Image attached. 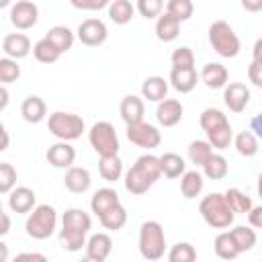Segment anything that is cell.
Returning a JSON list of instances; mask_svg holds the SVG:
<instances>
[{
    "mask_svg": "<svg viewBox=\"0 0 262 262\" xmlns=\"http://www.w3.org/2000/svg\"><path fill=\"white\" fill-rule=\"evenodd\" d=\"M119 113H121V119L127 125H135V123H141L143 121L145 104H143V100L139 96L127 94V96H123V100L119 104Z\"/></svg>",
    "mask_w": 262,
    "mask_h": 262,
    "instance_id": "16",
    "label": "cell"
},
{
    "mask_svg": "<svg viewBox=\"0 0 262 262\" xmlns=\"http://www.w3.org/2000/svg\"><path fill=\"white\" fill-rule=\"evenodd\" d=\"M227 172H229V164L221 154H213V158L203 166V174L209 180H221L227 176Z\"/></svg>",
    "mask_w": 262,
    "mask_h": 262,
    "instance_id": "38",
    "label": "cell"
},
{
    "mask_svg": "<svg viewBox=\"0 0 262 262\" xmlns=\"http://www.w3.org/2000/svg\"><path fill=\"white\" fill-rule=\"evenodd\" d=\"M248 78H250V82H252L254 86L262 88V63L252 61V63L248 66Z\"/></svg>",
    "mask_w": 262,
    "mask_h": 262,
    "instance_id": "48",
    "label": "cell"
},
{
    "mask_svg": "<svg viewBox=\"0 0 262 262\" xmlns=\"http://www.w3.org/2000/svg\"><path fill=\"white\" fill-rule=\"evenodd\" d=\"M139 254L147 262H156L164 256L166 252V235L164 227L158 221H145L139 227Z\"/></svg>",
    "mask_w": 262,
    "mask_h": 262,
    "instance_id": "4",
    "label": "cell"
},
{
    "mask_svg": "<svg viewBox=\"0 0 262 262\" xmlns=\"http://www.w3.org/2000/svg\"><path fill=\"white\" fill-rule=\"evenodd\" d=\"M108 29L100 18H86L78 27V39L88 47H98L106 41Z\"/></svg>",
    "mask_w": 262,
    "mask_h": 262,
    "instance_id": "11",
    "label": "cell"
},
{
    "mask_svg": "<svg viewBox=\"0 0 262 262\" xmlns=\"http://www.w3.org/2000/svg\"><path fill=\"white\" fill-rule=\"evenodd\" d=\"M178 33H180V23L168 12L160 14V18L156 20V37L164 43H170L178 37Z\"/></svg>",
    "mask_w": 262,
    "mask_h": 262,
    "instance_id": "25",
    "label": "cell"
},
{
    "mask_svg": "<svg viewBox=\"0 0 262 262\" xmlns=\"http://www.w3.org/2000/svg\"><path fill=\"white\" fill-rule=\"evenodd\" d=\"M57 225V213L51 205H37L25 221V231L33 239H47L53 235Z\"/></svg>",
    "mask_w": 262,
    "mask_h": 262,
    "instance_id": "5",
    "label": "cell"
},
{
    "mask_svg": "<svg viewBox=\"0 0 262 262\" xmlns=\"http://www.w3.org/2000/svg\"><path fill=\"white\" fill-rule=\"evenodd\" d=\"M14 184H16V170L12 168V164L2 162L0 164V192L10 194L14 190Z\"/></svg>",
    "mask_w": 262,
    "mask_h": 262,
    "instance_id": "45",
    "label": "cell"
},
{
    "mask_svg": "<svg viewBox=\"0 0 262 262\" xmlns=\"http://www.w3.org/2000/svg\"><path fill=\"white\" fill-rule=\"evenodd\" d=\"M45 39L51 41L61 53L70 51L72 45H74V33H72L68 27H63V25H55V27H51V29L45 33Z\"/></svg>",
    "mask_w": 262,
    "mask_h": 262,
    "instance_id": "27",
    "label": "cell"
},
{
    "mask_svg": "<svg viewBox=\"0 0 262 262\" xmlns=\"http://www.w3.org/2000/svg\"><path fill=\"white\" fill-rule=\"evenodd\" d=\"M223 102L231 113H242L250 102V88L242 82H231L223 88Z\"/></svg>",
    "mask_w": 262,
    "mask_h": 262,
    "instance_id": "12",
    "label": "cell"
},
{
    "mask_svg": "<svg viewBox=\"0 0 262 262\" xmlns=\"http://www.w3.org/2000/svg\"><path fill=\"white\" fill-rule=\"evenodd\" d=\"M20 115H23V119H25L27 123L37 125V123H41V121L45 119L47 106H45V102H43L41 96L31 94V96H27V98L23 100V104H20Z\"/></svg>",
    "mask_w": 262,
    "mask_h": 262,
    "instance_id": "19",
    "label": "cell"
},
{
    "mask_svg": "<svg viewBox=\"0 0 262 262\" xmlns=\"http://www.w3.org/2000/svg\"><path fill=\"white\" fill-rule=\"evenodd\" d=\"M63 182H66V188H68L70 192L82 194V192H86V190L90 188V182H92V180H90V172H88L86 168L72 166V168L66 172Z\"/></svg>",
    "mask_w": 262,
    "mask_h": 262,
    "instance_id": "22",
    "label": "cell"
},
{
    "mask_svg": "<svg viewBox=\"0 0 262 262\" xmlns=\"http://www.w3.org/2000/svg\"><path fill=\"white\" fill-rule=\"evenodd\" d=\"M239 254L242 252H250L254 246H256V231L252 227H246V225H235L233 229H229Z\"/></svg>",
    "mask_w": 262,
    "mask_h": 262,
    "instance_id": "37",
    "label": "cell"
},
{
    "mask_svg": "<svg viewBox=\"0 0 262 262\" xmlns=\"http://www.w3.org/2000/svg\"><path fill=\"white\" fill-rule=\"evenodd\" d=\"M0 133H2V145H0V151H4V149H8V131L2 127Z\"/></svg>",
    "mask_w": 262,
    "mask_h": 262,
    "instance_id": "56",
    "label": "cell"
},
{
    "mask_svg": "<svg viewBox=\"0 0 262 262\" xmlns=\"http://www.w3.org/2000/svg\"><path fill=\"white\" fill-rule=\"evenodd\" d=\"M182 113H184V108L176 98H166V100H162L158 104L156 119H158V123L162 127H174V125H178L182 121Z\"/></svg>",
    "mask_w": 262,
    "mask_h": 262,
    "instance_id": "14",
    "label": "cell"
},
{
    "mask_svg": "<svg viewBox=\"0 0 262 262\" xmlns=\"http://www.w3.org/2000/svg\"><path fill=\"white\" fill-rule=\"evenodd\" d=\"M160 168H162V174L166 178H178L186 172L184 158L174 154V151H166L164 156H160Z\"/></svg>",
    "mask_w": 262,
    "mask_h": 262,
    "instance_id": "26",
    "label": "cell"
},
{
    "mask_svg": "<svg viewBox=\"0 0 262 262\" xmlns=\"http://www.w3.org/2000/svg\"><path fill=\"white\" fill-rule=\"evenodd\" d=\"M233 145H235V149H237V154L239 156H244V158H252V156H256L258 154V137L252 133V131H242V133H237L235 137H233Z\"/></svg>",
    "mask_w": 262,
    "mask_h": 262,
    "instance_id": "35",
    "label": "cell"
},
{
    "mask_svg": "<svg viewBox=\"0 0 262 262\" xmlns=\"http://www.w3.org/2000/svg\"><path fill=\"white\" fill-rule=\"evenodd\" d=\"M12 262H49V260L39 252H23V254H16Z\"/></svg>",
    "mask_w": 262,
    "mask_h": 262,
    "instance_id": "49",
    "label": "cell"
},
{
    "mask_svg": "<svg viewBox=\"0 0 262 262\" xmlns=\"http://www.w3.org/2000/svg\"><path fill=\"white\" fill-rule=\"evenodd\" d=\"M18 78H20V66L10 57H2L0 59V82H2V86L12 84Z\"/></svg>",
    "mask_w": 262,
    "mask_h": 262,
    "instance_id": "44",
    "label": "cell"
},
{
    "mask_svg": "<svg viewBox=\"0 0 262 262\" xmlns=\"http://www.w3.org/2000/svg\"><path fill=\"white\" fill-rule=\"evenodd\" d=\"M2 51L6 53V57L10 59H23L31 53V41L27 35L23 33H8L4 39H2Z\"/></svg>",
    "mask_w": 262,
    "mask_h": 262,
    "instance_id": "13",
    "label": "cell"
},
{
    "mask_svg": "<svg viewBox=\"0 0 262 262\" xmlns=\"http://www.w3.org/2000/svg\"><path fill=\"white\" fill-rule=\"evenodd\" d=\"M242 8L250 10V12H258V10H262V0H244Z\"/></svg>",
    "mask_w": 262,
    "mask_h": 262,
    "instance_id": "52",
    "label": "cell"
},
{
    "mask_svg": "<svg viewBox=\"0 0 262 262\" xmlns=\"http://www.w3.org/2000/svg\"><path fill=\"white\" fill-rule=\"evenodd\" d=\"M213 246H215V254L221 260H235L239 256V250H237V246H235V242H233V237H231L229 231L219 233L215 237V244Z\"/></svg>",
    "mask_w": 262,
    "mask_h": 262,
    "instance_id": "33",
    "label": "cell"
},
{
    "mask_svg": "<svg viewBox=\"0 0 262 262\" xmlns=\"http://www.w3.org/2000/svg\"><path fill=\"white\" fill-rule=\"evenodd\" d=\"M166 12H168L170 16H174L178 23H184V20H188V18L192 16L194 4H192L190 0H170V2L166 4Z\"/></svg>",
    "mask_w": 262,
    "mask_h": 262,
    "instance_id": "42",
    "label": "cell"
},
{
    "mask_svg": "<svg viewBox=\"0 0 262 262\" xmlns=\"http://www.w3.org/2000/svg\"><path fill=\"white\" fill-rule=\"evenodd\" d=\"M250 131H252L256 137H262V113H258V115L250 121Z\"/></svg>",
    "mask_w": 262,
    "mask_h": 262,
    "instance_id": "51",
    "label": "cell"
},
{
    "mask_svg": "<svg viewBox=\"0 0 262 262\" xmlns=\"http://www.w3.org/2000/svg\"><path fill=\"white\" fill-rule=\"evenodd\" d=\"M0 96H2V100H0V111H4L6 104H8V90H6V86L0 88Z\"/></svg>",
    "mask_w": 262,
    "mask_h": 262,
    "instance_id": "55",
    "label": "cell"
},
{
    "mask_svg": "<svg viewBox=\"0 0 262 262\" xmlns=\"http://www.w3.org/2000/svg\"><path fill=\"white\" fill-rule=\"evenodd\" d=\"M209 43L221 57H235L242 49L239 37L225 20H215L209 27Z\"/></svg>",
    "mask_w": 262,
    "mask_h": 262,
    "instance_id": "7",
    "label": "cell"
},
{
    "mask_svg": "<svg viewBox=\"0 0 262 262\" xmlns=\"http://www.w3.org/2000/svg\"><path fill=\"white\" fill-rule=\"evenodd\" d=\"M111 250H113V239H111V235H106V233H94V235H90V239L86 242V256H90V258H94V260L104 262V260L108 258Z\"/></svg>",
    "mask_w": 262,
    "mask_h": 262,
    "instance_id": "23",
    "label": "cell"
},
{
    "mask_svg": "<svg viewBox=\"0 0 262 262\" xmlns=\"http://www.w3.org/2000/svg\"><path fill=\"white\" fill-rule=\"evenodd\" d=\"M252 61H258V63H262V37L254 43V49H252Z\"/></svg>",
    "mask_w": 262,
    "mask_h": 262,
    "instance_id": "53",
    "label": "cell"
},
{
    "mask_svg": "<svg viewBox=\"0 0 262 262\" xmlns=\"http://www.w3.org/2000/svg\"><path fill=\"white\" fill-rule=\"evenodd\" d=\"M162 8H164L162 0H139V2L135 4V10H137L141 16H145V18H160Z\"/></svg>",
    "mask_w": 262,
    "mask_h": 262,
    "instance_id": "46",
    "label": "cell"
},
{
    "mask_svg": "<svg viewBox=\"0 0 262 262\" xmlns=\"http://www.w3.org/2000/svg\"><path fill=\"white\" fill-rule=\"evenodd\" d=\"M90 215L82 209H68L61 219L59 244L68 252H80L86 248V233L90 231Z\"/></svg>",
    "mask_w": 262,
    "mask_h": 262,
    "instance_id": "2",
    "label": "cell"
},
{
    "mask_svg": "<svg viewBox=\"0 0 262 262\" xmlns=\"http://www.w3.org/2000/svg\"><path fill=\"white\" fill-rule=\"evenodd\" d=\"M80 262H100V260H94V258H90V256H86V258H82Z\"/></svg>",
    "mask_w": 262,
    "mask_h": 262,
    "instance_id": "58",
    "label": "cell"
},
{
    "mask_svg": "<svg viewBox=\"0 0 262 262\" xmlns=\"http://www.w3.org/2000/svg\"><path fill=\"white\" fill-rule=\"evenodd\" d=\"M160 176H162L160 158H156L154 154H143L125 174V188L131 194H143L158 182Z\"/></svg>",
    "mask_w": 262,
    "mask_h": 262,
    "instance_id": "1",
    "label": "cell"
},
{
    "mask_svg": "<svg viewBox=\"0 0 262 262\" xmlns=\"http://www.w3.org/2000/svg\"><path fill=\"white\" fill-rule=\"evenodd\" d=\"M168 94V82L162 76H149L141 84V96L149 102H162Z\"/></svg>",
    "mask_w": 262,
    "mask_h": 262,
    "instance_id": "21",
    "label": "cell"
},
{
    "mask_svg": "<svg viewBox=\"0 0 262 262\" xmlns=\"http://www.w3.org/2000/svg\"><path fill=\"white\" fill-rule=\"evenodd\" d=\"M47 129L61 141H74L78 139L86 125H84V119L80 115H74V113H68V111H55L49 115L47 119Z\"/></svg>",
    "mask_w": 262,
    "mask_h": 262,
    "instance_id": "6",
    "label": "cell"
},
{
    "mask_svg": "<svg viewBox=\"0 0 262 262\" xmlns=\"http://www.w3.org/2000/svg\"><path fill=\"white\" fill-rule=\"evenodd\" d=\"M10 231V219L6 213H2V229H0V235H6Z\"/></svg>",
    "mask_w": 262,
    "mask_h": 262,
    "instance_id": "54",
    "label": "cell"
},
{
    "mask_svg": "<svg viewBox=\"0 0 262 262\" xmlns=\"http://www.w3.org/2000/svg\"><path fill=\"white\" fill-rule=\"evenodd\" d=\"M37 196L29 186H16L10 194H8V207L14 213H31L35 209Z\"/></svg>",
    "mask_w": 262,
    "mask_h": 262,
    "instance_id": "17",
    "label": "cell"
},
{
    "mask_svg": "<svg viewBox=\"0 0 262 262\" xmlns=\"http://www.w3.org/2000/svg\"><path fill=\"white\" fill-rule=\"evenodd\" d=\"M199 213L205 219V223L213 229L229 227L235 217V213L229 209V205L221 192H211V194L203 196V201L199 203Z\"/></svg>",
    "mask_w": 262,
    "mask_h": 262,
    "instance_id": "3",
    "label": "cell"
},
{
    "mask_svg": "<svg viewBox=\"0 0 262 262\" xmlns=\"http://www.w3.org/2000/svg\"><path fill=\"white\" fill-rule=\"evenodd\" d=\"M98 172L106 182H117L123 174V162L119 156H104L98 162Z\"/></svg>",
    "mask_w": 262,
    "mask_h": 262,
    "instance_id": "30",
    "label": "cell"
},
{
    "mask_svg": "<svg viewBox=\"0 0 262 262\" xmlns=\"http://www.w3.org/2000/svg\"><path fill=\"white\" fill-rule=\"evenodd\" d=\"M199 123H201V129H203L205 133H209V131H213V129H217V127H221V125H227L229 121H227V117H225L219 108L209 106V108H205V111L201 113Z\"/></svg>",
    "mask_w": 262,
    "mask_h": 262,
    "instance_id": "40",
    "label": "cell"
},
{
    "mask_svg": "<svg viewBox=\"0 0 262 262\" xmlns=\"http://www.w3.org/2000/svg\"><path fill=\"white\" fill-rule=\"evenodd\" d=\"M248 221H250V225H252V227L262 229V205L252 207V211L248 213Z\"/></svg>",
    "mask_w": 262,
    "mask_h": 262,
    "instance_id": "50",
    "label": "cell"
},
{
    "mask_svg": "<svg viewBox=\"0 0 262 262\" xmlns=\"http://www.w3.org/2000/svg\"><path fill=\"white\" fill-rule=\"evenodd\" d=\"M135 14V4L129 0H113L108 4V18L115 25H127Z\"/></svg>",
    "mask_w": 262,
    "mask_h": 262,
    "instance_id": "29",
    "label": "cell"
},
{
    "mask_svg": "<svg viewBox=\"0 0 262 262\" xmlns=\"http://www.w3.org/2000/svg\"><path fill=\"white\" fill-rule=\"evenodd\" d=\"M207 141L215 149H227L231 145V141H233V129H231V125L227 123V125H221V127L209 131L207 133Z\"/></svg>",
    "mask_w": 262,
    "mask_h": 262,
    "instance_id": "39",
    "label": "cell"
},
{
    "mask_svg": "<svg viewBox=\"0 0 262 262\" xmlns=\"http://www.w3.org/2000/svg\"><path fill=\"white\" fill-rule=\"evenodd\" d=\"M108 4L111 2H106V0H90V2H80V0H72V6L74 8H78V10H100V8H108Z\"/></svg>",
    "mask_w": 262,
    "mask_h": 262,
    "instance_id": "47",
    "label": "cell"
},
{
    "mask_svg": "<svg viewBox=\"0 0 262 262\" xmlns=\"http://www.w3.org/2000/svg\"><path fill=\"white\" fill-rule=\"evenodd\" d=\"M45 158H47V162L53 168H68L70 170L72 164H74V160H76V149L68 141H57V143H53L47 149Z\"/></svg>",
    "mask_w": 262,
    "mask_h": 262,
    "instance_id": "15",
    "label": "cell"
},
{
    "mask_svg": "<svg viewBox=\"0 0 262 262\" xmlns=\"http://www.w3.org/2000/svg\"><path fill=\"white\" fill-rule=\"evenodd\" d=\"M203 174L196 172V170H190V172H184L182 178H180V192L184 199H196L203 190Z\"/></svg>",
    "mask_w": 262,
    "mask_h": 262,
    "instance_id": "28",
    "label": "cell"
},
{
    "mask_svg": "<svg viewBox=\"0 0 262 262\" xmlns=\"http://www.w3.org/2000/svg\"><path fill=\"white\" fill-rule=\"evenodd\" d=\"M258 194H260V199H262V172H260V176H258Z\"/></svg>",
    "mask_w": 262,
    "mask_h": 262,
    "instance_id": "57",
    "label": "cell"
},
{
    "mask_svg": "<svg viewBox=\"0 0 262 262\" xmlns=\"http://www.w3.org/2000/svg\"><path fill=\"white\" fill-rule=\"evenodd\" d=\"M170 59H172V68H176V70H192L194 68V53L186 45L174 49Z\"/></svg>",
    "mask_w": 262,
    "mask_h": 262,
    "instance_id": "43",
    "label": "cell"
},
{
    "mask_svg": "<svg viewBox=\"0 0 262 262\" xmlns=\"http://www.w3.org/2000/svg\"><path fill=\"white\" fill-rule=\"evenodd\" d=\"M127 139L141 149H154L162 143V133L154 125L141 121L135 125H127Z\"/></svg>",
    "mask_w": 262,
    "mask_h": 262,
    "instance_id": "9",
    "label": "cell"
},
{
    "mask_svg": "<svg viewBox=\"0 0 262 262\" xmlns=\"http://www.w3.org/2000/svg\"><path fill=\"white\" fill-rule=\"evenodd\" d=\"M168 262H196V250L188 242H178L170 248Z\"/></svg>",
    "mask_w": 262,
    "mask_h": 262,
    "instance_id": "41",
    "label": "cell"
},
{
    "mask_svg": "<svg viewBox=\"0 0 262 262\" xmlns=\"http://www.w3.org/2000/svg\"><path fill=\"white\" fill-rule=\"evenodd\" d=\"M88 141L92 145V149L104 158V156H119V137L115 127L108 121H98L90 127L88 131Z\"/></svg>",
    "mask_w": 262,
    "mask_h": 262,
    "instance_id": "8",
    "label": "cell"
},
{
    "mask_svg": "<svg viewBox=\"0 0 262 262\" xmlns=\"http://www.w3.org/2000/svg\"><path fill=\"white\" fill-rule=\"evenodd\" d=\"M196 82H199V74H196L194 68L192 70H176V68L170 70V84L180 94H186V92L194 90Z\"/></svg>",
    "mask_w": 262,
    "mask_h": 262,
    "instance_id": "24",
    "label": "cell"
},
{
    "mask_svg": "<svg viewBox=\"0 0 262 262\" xmlns=\"http://www.w3.org/2000/svg\"><path fill=\"white\" fill-rule=\"evenodd\" d=\"M213 147H211V143L209 141H203V139H196V141H192L190 145H188V158H190V162L194 164V166H199V168H203L211 158H213Z\"/></svg>",
    "mask_w": 262,
    "mask_h": 262,
    "instance_id": "36",
    "label": "cell"
},
{
    "mask_svg": "<svg viewBox=\"0 0 262 262\" xmlns=\"http://www.w3.org/2000/svg\"><path fill=\"white\" fill-rule=\"evenodd\" d=\"M227 78H229L227 68H225L223 63H217V61L207 63V66L201 70V80L205 82L207 88H213V90L225 88V86H227Z\"/></svg>",
    "mask_w": 262,
    "mask_h": 262,
    "instance_id": "18",
    "label": "cell"
},
{
    "mask_svg": "<svg viewBox=\"0 0 262 262\" xmlns=\"http://www.w3.org/2000/svg\"><path fill=\"white\" fill-rule=\"evenodd\" d=\"M115 205H119V194H117L115 188H108V186L98 188V190L92 194V199H90V209H92V213H94L96 217L104 215V213H106L108 209H113Z\"/></svg>",
    "mask_w": 262,
    "mask_h": 262,
    "instance_id": "20",
    "label": "cell"
},
{
    "mask_svg": "<svg viewBox=\"0 0 262 262\" xmlns=\"http://www.w3.org/2000/svg\"><path fill=\"white\" fill-rule=\"evenodd\" d=\"M37 18H39V6L31 0H18L10 6V23L20 31L35 27Z\"/></svg>",
    "mask_w": 262,
    "mask_h": 262,
    "instance_id": "10",
    "label": "cell"
},
{
    "mask_svg": "<svg viewBox=\"0 0 262 262\" xmlns=\"http://www.w3.org/2000/svg\"><path fill=\"white\" fill-rule=\"evenodd\" d=\"M33 55H35V59L41 61V63H55V61L59 59L61 51H59L51 41H47V39L43 37V39H39V41L33 45Z\"/></svg>",
    "mask_w": 262,
    "mask_h": 262,
    "instance_id": "34",
    "label": "cell"
},
{
    "mask_svg": "<svg viewBox=\"0 0 262 262\" xmlns=\"http://www.w3.org/2000/svg\"><path fill=\"white\" fill-rule=\"evenodd\" d=\"M223 196H225V201H227V205H229V209L233 211V213H242V215H248L250 211H252V199L248 196V194H244L239 188H227L225 192H223Z\"/></svg>",
    "mask_w": 262,
    "mask_h": 262,
    "instance_id": "31",
    "label": "cell"
},
{
    "mask_svg": "<svg viewBox=\"0 0 262 262\" xmlns=\"http://www.w3.org/2000/svg\"><path fill=\"white\" fill-rule=\"evenodd\" d=\"M98 219H100V223H102L104 229L119 231V229H123L125 223H127V211H125V207L119 203V205H115L113 209H108L104 215H100Z\"/></svg>",
    "mask_w": 262,
    "mask_h": 262,
    "instance_id": "32",
    "label": "cell"
}]
</instances>
